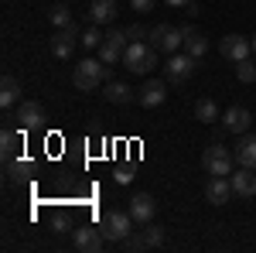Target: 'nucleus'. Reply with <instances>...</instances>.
Here are the masks:
<instances>
[{
    "mask_svg": "<svg viewBox=\"0 0 256 253\" xmlns=\"http://www.w3.org/2000/svg\"><path fill=\"white\" fill-rule=\"evenodd\" d=\"M195 120H202V123H212V120H218L216 99H198V103H195Z\"/></svg>",
    "mask_w": 256,
    "mask_h": 253,
    "instance_id": "nucleus-23",
    "label": "nucleus"
},
{
    "mask_svg": "<svg viewBox=\"0 0 256 253\" xmlns=\"http://www.w3.org/2000/svg\"><path fill=\"white\" fill-rule=\"evenodd\" d=\"M232 164H236V154L229 151V147H222V144H208L205 151H202V168L208 171V175H232Z\"/></svg>",
    "mask_w": 256,
    "mask_h": 253,
    "instance_id": "nucleus-3",
    "label": "nucleus"
},
{
    "mask_svg": "<svg viewBox=\"0 0 256 253\" xmlns=\"http://www.w3.org/2000/svg\"><path fill=\"white\" fill-rule=\"evenodd\" d=\"M144 35H147V31H144L140 24H130V28H126V38L130 41H144Z\"/></svg>",
    "mask_w": 256,
    "mask_h": 253,
    "instance_id": "nucleus-31",
    "label": "nucleus"
},
{
    "mask_svg": "<svg viewBox=\"0 0 256 253\" xmlns=\"http://www.w3.org/2000/svg\"><path fill=\"white\" fill-rule=\"evenodd\" d=\"M130 222H134V215H130V212H120V209H113V212L102 215L99 233L106 236V243H123L126 236L134 233V229H130Z\"/></svg>",
    "mask_w": 256,
    "mask_h": 253,
    "instance_id": "nucleus-4",
    "label": "nucleus"
},
{
    "mask_svg": "<svg viewBox=\"0 0 256 253\" xmlns=\"http://www.w3.org/2000/svg\"><path fill=\"white\" fill-rule=\"evenodd\" d=\"M181 38H184V52H188L192 59H202V55L208 52V38H205L198 28H181Z\"/></svg>",
    "mask_w": 256,
    "mask_h": 253,
    "instance_id": "nucleus-17",
    "label": "nucleus"
},
{
    "mask_svg": "<svg viewBox=\"0 0 256 253\" xmlns=\"http://www.w3.org/2000/svg\"><path fill=\"white\" fill-rule=\"evenodd\" d=\"M123 65L137 76H147L154 65H158V48L150 41H126L123 48Z\"/></svg>",
    "mask_w": 256,
    "mask_h": 253,
    "instance_id": "nucleus-1",
    "label": "nucleus"
},
{
    "mask_svg": "<svg viewBox=\"0 0 256 253\" xmlns=\"http://www.w3.org/2000/svg\"><path fill=\"white\" fill-rule=\"evenodd\" d=\"M250 41H253V55H256V35H253V38H250Z\"/></svg>",
    "mask_w": 256,
    "mask_h": 253,
    "instance_id": "nucleus-33",
    "label": "nucleus"
},
{
    "mask_svg": "<svg viewBox=\"0 0 256 253\" xmlns=\"http://www.w3.org/2000/svg\"><path fill=\"white\" fill-rule=\"evenodd\" d=\"M14 103H20V82L14 76H4V82H0V106L10 110Z\"/></svg>",
    "mask_w": 256,
    "mask_h": 253,
    "instance_id": "nucleus-21",
    "label": "nucleus"
},
{
    "mask_svg": "<svg viewBox=\"0 0 256 253\" xmlns=\"http://www.w3.org/2000/svg\"><path fill=\"white\" fill-rule=\"evenodd\" d=\"M236 161H239V168H253L256 171V134H242L239 137Z\"/></svg>",
    "mask_w": 256,
    "mask_h": 253,
    "instance_id": "nucleus-18",
    "label": "nucleus"
},
{
    "mask_svg": "<svg viewBox=\"0 0 256 253\" xmlns=\"http://www.w3.org/2000/svg\"><path fill=\"white\" fill-rule=\"evenodd\" d=\"M126 31H120V28H110L106 35H102V45H99V62L102 65H116V62H123V48H126Z\"/></svg>",
    "mask_w": 256,
    "mask_h": 253,
    "instance_id": "nucleus-5",
    "label": "nucleus"
},
{
    "mask_svg": "<svg viewBox=\"0 0 256 253\" xmlns=\"http://www.w3.org/2000/svg\"><path fill=\"white\" fill-rule=\"evenodd\" d=\"M48 21H52L55 28H65V24H72V14H68V7H65V4H55V7L48 11Z\"/></svg>",
    "mask_w": 256,
    "mask_h": 253,
    "instance_id": "nucleus-25",
    "label": "nucleus"
},
{
    "mask_svg": "<svg viewBox=\"0 0 256 253\" xmlns=\"http://www.w3.org/2000/svg\"><path fill=\"white\" fill-rule=\"evenodd\" d=\"M218 52H222V59H229V62H242L253 55V41L242 38V35H226L218 41Z\"/></svg>",
    "mask_w": 256,
    "mask_h": 253,
    "instance_id": "nucleus-9",
    "label": "nucleus"
},
{
    "mask_svg": "<svg viewBox=\"0 0 256 253\" xmlns=\"http://www.w3.org/2000/svg\"><path fill=\"white\" fill-rule=\"evenodd\" d=\"M76 41H82V35H79L76 24L55 28V35H52V55H55V59H68V55L76 52Z\"/></svg>",
    "mask_w": 256,
    "mask_h": 253,
    "instance_id": "nucleus-7",
    "label": "nucleus"
},
{
    "mask_svg": "<svg viewBox=\"0 0 256 253\" xmlns=\"http://www.w3.org/2000/svg\"><path fill=\"white\" fill-rule=\"evenodd\" d=\"M195 62L188 52L181 55V52H174L171 59H168V65H164V76H168V82H188V79L195 76Z\"/></svg>",
    "mask_w": 256,
    "mask_h": 253,
    "instance_id": "nucleus-8",
    "label": "nucleus"
},
{
    "mask_svg": "<svg viewBox=\"0 0 256 253\" xmlns=\"http://www.w3.org/2000/svg\"><path fill=\"white\" fill-rule=\"evenodd\" d=\"M232 195H236V192H232V181H229L226 175H212V178H208V185H205V198H208L212 205H226Z\"/></svg>",
    "mask_w": 256,
    "mask_h": 253,
    "instance_id": "nucleus-13",
    "label": "nucleus"
},
{
    "mask_svg": "<svg viewBox=\"0 0 256 253\" xmlns=\"http://www.w3.org/2000/svg\"><path fill=\"white\" fill-rule=\"evenodd\" d=\"M123 250H130V253L147 250V243H144V233H130L126 239H123Z\"/></svg>",
    "mask_w": 256,
    "mask_h": 253,
    "instance_id": "nucleus-29",
    "label": "nucleus"
},
{
    "mask_svg": "<svg viewBox=\"0 0 256 253\" xmlns=\"http://www.w3.org/2000/svg\"><path fill=\"white\" fill-rule=\"evenodd\" d=\"M41 123H44V110H41V103H34V99H28V103H20L18 110V127L28 134V130H38Z\"/></svg>",
    "mask_w": 256,
    "mask_h": 253,
    "instance_id": "nucleus-15",
    "label": "nucleus"
},
{
    "mask_svg": "<svg viewBox=\"0 0 256 253\" xmlns=\"http://www.w3.org/2000/svg\"><path fill=\"white\" fill-rule=\"evenodd\" d=\"M24 147V130L20 127H4L0 130V151H4V157H14Z\"/></svg>",
    "mask_w": 256,
    "mask_h": 253,
    "instance_id": "nucleus-19",
    "label": "nucleus"
},
{
    "mask_svg": "<svg viewBox=\"0 0 256 253\" xmlns=\"http://www.w3.org/2000/svg\"><path fill=\"white\" fill-rule=\"evenodd\" d=\"M236 76H239V82H256V62L253 59L236 62Z\"/></svg>",
    "mask_w": 256,
    "mask_h": 253,
    "instance_id": "nucleus-26",
    "label": "nucleus"
},
{
    "mask_svg": "<svg viewBox=\"0 0 256 253\" xmlns=\"http://www.w3.org/2000/svg\"><path fill=\"white\" fill-rule=\"evenodd\" d=\"M150 45L164 52V55H174L184 48V38H181V28H171V24H158L154 31H150Z\"/></svg>",
    "mask_w": 256,
    "mask_h": 253,
    "instance_id": "nucleus-6",
    "label": "nucleus"
},
{
    "mask_svg": "<svg viewBox=\"0 0 256 253\" xmlns=\"http://www.w3.org/2000/svg\"><path fill=\"white\" fill-rule=\"evenodd\" d=\"M144 243H147V250H150V246H160V243H164V229L154 226V222H147V226H144Z\"/></svg>",
    "mask_w": 256,
    "mask_h": 253,
    "instance_id": "nucleus-27",
    "label": "nucleus"
},
{
    "mask_svg": "<svg viewBox=\"0 0 256 253\" xmlns=\"http://www.w3.org/2000/svg\"><path fill=\"white\" fill-rule=\"evenodd\" d=\"M164 4H168V7H188L192 0H164Z\"/></svg>",
    "mask_w": 256,
    "mask_h": 253,
    "instance_id": "nucleus-32",
    "label": "nucleus"
},
{
    "mask_svg": "<svg viewBox=\"0 0 256 253\" xmlns=\"http://www.w3.org/2000/svg\"><path fill=\"white\" fill-rule=\"evenodd\" d=\"M82 48H99L102 45V35H99V24H92V28H86L82 31V41H79Z\"/></svg>",
    "mask_w": 256,
    "mask_h": 253,
    "instance_id": "nucleus-28",
    "label": "nucleus"
},
{
    "mask_svg": "<svg viewBox=\"0 0 256 253\" xmlns=\"http://www.w3.org/2000/svg\"><path fill=\"white\" fill-rule=\"evenodd\" d=\"M229 181H232V192L242 195V198H253L256 195V171L253 168H239V171H232Z\"/></svg>",
    "mask_w": 256,
    "mask_h": 253,
    "instance_id": "nucleus-16",
    "label": "nucleus"
},
{
    "mask_svg": "<svg viewBox=\"0 0 256 253\" xmlns=\"http://www.w3.org/2000/svg\"><path fill=\"white\" fill-rule=\"evenodd\" d=\"M250 127H253V113L246 106H229L226 110V117H222V130L226 134L242 137V134H250Z\"/></svg>",
    "mask_w": 256,
    "mask_h": 253,
    "instance_id": "nucleus-10",
    "label": "nucleus"
},
{
    "mask_svg": "<svg viewBox=\"0 0 256 253\" xmlns=\"http://www.w3.org/2000/svg\"><path fill=\"white\" fill-rule=\"evenodd\" d=\"M154 212H158V202H154V195L137 192L134 198H130V215H134V222L147 226V222L154 219Z\"/></svg>",
    "mask_w": 256,
    "mask_h": 253,
    "instance_id": "nucleus-11",
    "label": "nucleus"
},
{
    "mask_svg": "<svg viewBox=\"0 0 256 253\" xmlns=\"http://www.w3.org/2000/svg\"><path fill=\"white\" fill-rule=\"evenodd\" d=\"M76 250H86V253H99L102 250V243H106V236L99 233V226H76Z\"/></svg>",
    "mask_w": 256,
    "mask_h": 253,
    "instance_id": "nucleus-12",
    "label": "nucleus"
},
{
    "mask_svg": "<svg viewBox=\"0 0 256 253\" xmlns=\"http://www.w3.org/2000/svg\"><path fill=\"white\" fill-rule=\"evenodd\" d=\"M113 18H116V0H92V7H89L92 24H110Z\"/></svg>",
    "mask_w": 256,
    "mask_h": 253,
    "instance_id": "nucleus-20",
    "label": "nucleus"
},
{
    "mask_svg": "<svg viewBox=\"0 0 256 253\" xmlns=\"http://www.w3.org/2000/svg\"><path fill=\"white\" fill-rule=\"evenodd\" d=\"M102 96L110 99V103H130V99H134V89H130V86H123V82H106Z\"/></svg>",
    "mask_w": 256,
    "mask_h": 253,
    "instance_id": "nucleus-22",
    "label": "nucleus"
},
{
    "mask_svg": "<svg viewBox=\"0 0 256 253\" xmlns=\"http://www.w3.org/2000/svg\"><path fill=\"white\" fill-rule=\"evenodd\" d=\"M164 99H168V86H164L160 79H147V82H144V89L137 93V103H140V106H147V110L160 106Z\"/></svg>",
    "mask_w": 256,
    "mask_h": 253,
    "instance_id": "nucleus-14",
    "label": "nucleus"
},
{
    "mask_svg": "<svg viewBox=\"0 0 256 253\" xmlns=\"http://www.w3.org/2000/svg\"><path fill=\"white\" fill-rule=\"evenodd\" d=\"M110 76V65H102L99 59H82L76 62V72H72V82L79 93H92L102 86V79Z\"/></svg>",
    "mask_w": 256,
    "mask_h": 253,
    "instance_id": "nucleus-2",
    "label": "nucleus"
},
{
    "mask_svg": "<svg viewBox=\"0 0 256 253\" xmlns=\"http://www.w3.org/2000/svg\"><path fill=\"white\" fill-rule=\"evenodd\" d=\"M154 4H158V0H130V7H134L137 14H150V11H154Z\"/></svg>",
    "mask_w": 256,
    "mask_h": 253,
    "instance_id": "nucleus-30",
    "label": "nucleus"
},
{
    "mask_svg": "<svg viewBox=\"0 0 256 253\" xmlns=\"http://www.w3.org/2000/svg\"><path fill=\"white\" fill-rule=\"evenodd\" d=\"M31 171H34V164H31L28 157H20V161H10V164H7V175H10V181H24Z\"/></svg>",
    "mask_w": 256,
    "mask_h": 253,
    "instance_id": "nucleus-24",
    "label": "nucleus"
}]
</instances>
